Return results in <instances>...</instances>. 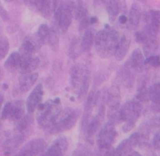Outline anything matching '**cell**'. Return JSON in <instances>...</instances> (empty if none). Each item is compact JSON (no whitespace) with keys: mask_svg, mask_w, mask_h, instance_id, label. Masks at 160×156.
<instances>
[{"mask_svg":"<svg viewBox=\"0 0 160 156\" xmlns=\"http://www.w3.org/2000/svg\"><path fill=\"white\" fill-rule=\"evenodd\" d=\"M119 37L118 33L109 27L106 29L98 31L95 36L94 41L98 56L102 58H109L114 56Z\"/></svg>","mask_w":160,"mask_h":156,"instance_id":"cell-1","label":"cell"},{"mask_svg":"<svg viewBox=\"0 0 160 156\" xmlns=\"http://www.w3.org/2000/svg\"><path fill=\"white\" fill-rule=\"evenodd\" d=\"M38 109L37 120L38 124L44 128L51 127L61 114V102L59 98L48 100L40 104Z\"/></svg>","mask_w":160,"mask_h":156,"instance_id":"cell-2","label":"cell"},{"mask_svg":"<svg viewBox=\"0 0 160 156\" xmlns=\"http://www.w3.org/2000/svg\"><path fill=\"white\" fill-rule=\"evenodd\" d=\"M143 109V105L133 99L127 101L120 109V118L122 122H125L123 126V130L125 133L129 132L134 127L136 122L141 116Z\"/></svg>","mask_w":160,"mask_h":156,"instance_id":"cell-3","label":"cell"},{"mask_svg":"<svg viewBox=\"0 0 160 156\" xmlns=\"http://www.w3.org/2000/svg\"><path fill=\"white\" fill-rule=\"evenodd\" d=\"M73 7L74 2H61L56 7L54 12V21L62 32H66L71 24Z\"/></svg>","mask_w":160,"mask_h":156,"instance_id":"cell-4","label":"cell"},{"mask_svg":"<svg viewBox=\"0 0 160 156\" xmlns=\"http://www.w3.org/2000/svg\"><path fill=\"white\" fill-rule=\"evenodd\" d=\"M79 118V111L77 109H68L62 115H59L54 124L51 126L53 133H61L70 130L75 126Z\"/></svg>","mask_w":160,"mask_h":156,"instance_id":"cell-5","label":"cell"},{"mask_svg":"<svg viewBox=\"0 0 160 156\" xmlns=\"http://www.w3.org/2000/svg\"><path fill=\"white\" fill-rule=\"evenodd\" d=\"M117 137V131L114 125L107 123L101 128L97 137V144L98 148H110Z\"/></svg>","mask_w":160,"mask_h":156,"instance_id":"cell-6","label":"cell"},{"mask_svg":"<svg viewBox=\"0 0 160 156\" xmlns=\"http://www.w3.org/2000/svg\"><path fill=\"white\" fill-rule=\"evenodd\" d=\"M59 2L51 0H30L25 2L29 7L38 11L45 18H49L52 17L56 11Z\"/></svg>","mask_w":160,"mask_h":156,"instance_id":"cell-7","label":"cell"},{"mask_svg":"<svg viewBox=\"0 0 160 156\" xmlns=\"http://www.w3.org/2000/svg\"><path fill=\"white\" fill-rule=\"evenodd\" d=\"M145 30L149 37H156L160 27V11L150 10L145 15Z\"/></svg>","mask_w":160,"mask_h":156,"instance_id":"cell-8","label":"cell"},{"mask_svg":"<svg viewBox=\"0 0 160 156\" xmlns=\"http://www.w3.org/2000/svg\"><path fill=\"white\" fill-rule=\"evenodd\" d=\"M42 98H43V86L42 84H38L28 96L27 99V109L29 113H33L35 109L41 104Z\"/></svg>","mask_w":160,"mask_h":156,"instance_id":"cell-9","label":"cell"},{"mask_svg":"<svg viewBox=\"0 0 160 156\" xmlns=\"http://www.w3.org/2000/svg\"><path fill=\"white\" fill-rule=\"evenodd\" d=\"M68 148V140L65 137H60L53 142L52 145L42 156H63Z\"/></svg>","mask_w":160,"mask_h":156,"instance_id":"cell-10","label":"cell"},{"mask_svg":"<svg viewBox=\"0 0 160 156\" xmlns=\"http://www.w3.org/2000/svg\"><path fill=\"white\" fill-rule=\"evenodd\" d=\"M105 106L102 105L100 107L99 110H98V113L92 119V120H90L88 124L87 129V136L89 139H92L94 137V136L96 134V133L98 132V128L101 126L102 123L103 121V119L105 116Z\"/></svg>","mask_w":160,"mask_h":156,"instance_id":"cell-11","label":"cell"},{"mask_svg":"<svg viewBox=\"0 0 160 156\" xmlns=\"http://www.w3.org/2000/svg\"><path fill=\"white\" fill-rule=\"evenodd\" d=\"M107 105L109 106V111H115L120 109L121 102V95L120 88L117 85H112L107 92L106 98Z\"/></svg>","mask_w":160,"mask_h":156,"instance_id":"cell-12","label":"cell"},{"mask_svg":"<svg viewBox=\"0 0 160 156\" xmlns=\"http://www.w3.org/2000/svg\"><path fill=\"white\" fill-rule=\"evenodd\" d=\"M131 45V39L126 34H123L119 37L117 47H116L114 56L118 61L123 60L127 56Z\"/></svg>","mask_w":160,"mask_h":156,"instance_id":"cell-13","label":"cell"},{"mask_svg":"<svg viewBox=\"0 0 160 156\" xmlns=\"http://www.w3.org/2000/svg\"><path fill=\"white\" fill-rule=\"evenodd\" d=\"M134 70L130 65L129 62H127L125 65L120 69L119 71V78H120V82L127 87H131L134 82Z\"/></svg>","mask_w":160,"mask_h":156,"instance_id":"cell-14","label":"cell"},{"mask_svg":"<svg viewBox=\"0 0 160 156\" xmlns=\"http://www.w3.org/2000/svg\"><path fill=\"white\" fill-rule=\"evenodd\" d=\"M95 101H96V95H95L94 92H92L88 95V97L85 108H84V114H83L82 125H81V128H82L83 131H86V129H87L88 124L89 121H90V117L91 115H92V109H93L94 105H95Z\"/></svg>","mask_w":160,"mask_h":156,"instance_id":"cell-15","label":"cell"},{"mask_svg":"<svg viewBox=\"0 0 160 156\" xmlns=\"http://www.w3.org/2000/svg\"><path fill=\"white\" fill-rule=\"evenodd\" d=\"M128 62L133 70L137 72H142L146 66L145 65V56H144L142 50L139 48H136L132 51V54H131Z\"/></svg>","mask_w":160,"mask_h":156,"instance_id":"cell-16","label":"cell"},{"mask_svg":"<svg viewBox=\"0 0 160 156\" xmlns=\"http://www.w3.org/2000/svg\"><path fill=\"white\" fill-rule=\"evenodd\" d=\"M84 66L74 65L70 69V84L73 90H79L82 81L83 73H84Z\"/></svg>","mask_w":160,"mask_h":156,"instance_id":"cell-17","label":"cell"},{"mask_svg":"<svg viewBox=\"0 0 160 156\" xmlns=\"http://www.w3.org/2000/svg\"><path fill=\"white\" fill-rule=\"evenodd\" d=\"M142 11L141 6L138 2H134L131 6L128 17V23L129 26L132 29H136L140 23L142 19Z\"/></svg>","mask_w":160,"mask_h":156,"instance_id":"cell-18","label":"cell"},{"mask_svg":"<svg viewBox=\"0 0 160 156\" xmlns=\"http://www.w3.org/2000/svg\"><path fill=\"white\" fill-rule=\"evenodd\" d=\"M45 147H46V143L45 140L43 139L38 138L31 140L29 143L27 144L23 147V149L28 151L34 156H36L40 153L43 152L44 150L45 149Z\"/></svg>","mask_w":160,"mask_h":156,"instance_id":"cell-19","label":"cell"},{"mask_svg":"<svg viewBox=\"0 0 160 156\" xmlns=\"http://www.w3.org/2000/svg\"><path fill=\"white\" fill-rule=\"evenodd\" d=\"M38 78V73H31L28 74H22L20 77V88L23 92H27L34 86Z\"/></svg>","mask_w":160,"mask_h":156,"instance_id":"cell-20","label":"cell"},{"mask_svg":"<svg viewBox=\"0 0 160 156\" xmlns=\"http://www.w3.org/2000/svg\"><path fill=\"white\" fill-rule=\"evenodd\" d=\"M59 31L60 30H59V26L54 21V23L49 27V34H48V42H47L53 51H57L59 49Z\"/></svg>","mask_w":160,"mask_h":156,"instance_id":"cell-21","label":"cell"},{"mask_svg":"<svg viewBox=\"0 0 160 156\" xmlns=\"http://www.w3.org/2000/svg\"><path fill=\"white\" fill-rule=\"evenodd\" d=\"M40 64V59L38 57L33 56L29 59L21 60V66H20V72L22 74H28L31 73L34 70L38 67Z\"/></svg>","mask_w":160,"mask_h":156,"instance_id":"cell-22","label":"cell"},{"mask_svg":"<svg viewBox=\"0 0 160 156\" xmlns=\"http://www.w3.org/2000/svg\"><path fill=\"white\" fill-rule=\"evenodd\" d=\"M11 103L12 105L9 119L17 122L24 116V105L21 101H16Z\"/></svg>","mask_w":160,"mask_h":156,"instance_id":"cell-23","label":"cell"},{"mask_svg":"<svg viewBox=\"0 0 160 156\" xmlns=\"http://www.w3.org/2000/svg\"><path fill=\"white\" fill-rule=\"evenodd\" d=\"M106 3V9H107L108 15H109V20L112 22L115 21L119 16V13L121 11L123 6V2L119 1H107Z\"/></svg>","mask_w":160,"mask_h":156,"instance_id":"cell-24","label":"cell"},{"mask_svg":"<svg viewBox=\"0 0 160 156\" xmlns=\"http://www.w3.org/2000/svg\"><path fill=\"white\" fill-rule=\"evenodd\" d=\"M89 85H90V72L87 67L84 66V73H83L82 81H81V87L78 90V98L79 100H83L85 98L88 91Z\"/></svg>","mask_w":160,"mask_h":156,"instance_id":"cell-25","label":"cell"},{"mask_svg":"<svg viewBox=\"0 0 160 156\" xmlns=\"http://www.w3.org/2000/svg\"><path fill=\"white\" fill-rule=\"evenodd\" d=\"M4 66L10 71H16L17 70H20L21 66V59L19 52L14 51L11 53L10 56L8 57L4 63Z\"/></svg>","mask_w":160,"mask_h":156,"instance_id":"cell-26","label":"cell"},{"mask_svg":"<svg viewBox=\"0 0 160 156\" xmlns=\"http://www.w3.org/2000/svg\"><path fill=\"white\" fill-rule=\"evenodd\" d=\"M36 51V47L34 46V44L31 41H25L22 45L20 46L19 54L20 56L21 60L29 59V58L33 57Z\"/></svg>","mask_w":160,"mask_h":156,"instance_id":"cell-27","label":"cell"},{"mask_svg":"<svg viewBox=\"0 0 160 156\" xmlns=\"http://www.w3.org/2000/svg\"><path fill=\"white\" fill-rule=\"evenodd\" d=\"M159 43L155 37H149L146 41L143 44V51L145 56L147 58L155 55V52L157 51Z\"/></svg>","mask_w":160,"mask_h":156,"instance_id":"cell-28","label":"cell"},{"mask_svg":"<svg viewBox=\"0 0 160 156\" xmlns=\"http://www.w3.org/2000/svg\"><path fill=\"white\" fill-rule=\"evenodd\" d=\"M95 41V35L92 30H87L83 35L81 41V47L82 51H89Z\"/></svg>","mask_w":160,"mask_h":156,"instance_id":"cell-29","label":"cell"},{"mask_svg":"<svg viewBox=\"0 0 160 156\" xmlns=\"http://www.w3.org/2000/svg\"><path fill=\"white\" fill-rule=\"evenodd\" d=\"M133 148H134V145L128 138L120 142L116 149V152L117 156H129L132 153Z\"/></svg>","mask_w":160,"mask_h":156,"instance_id":"cell-30","label":"cell"},{"mask_svg":"<svg viewBox=\"0 0 160 156\" xmlns=\"http://www.w3.org/2000/svg\"><path fill=\"white\" fill-rule=\"evenodd\" d=\"M81 51L82 50L81 47V41L78 37H74L70 42V48H69V56L71 59H75L79 57Z\"/></svg>","mask_w":160,"mask_h":156,"instance_id":"cell-31","label":"cell"},{"mask_svg":"<svg viewBox=\"0 0 160 156\" xmlns=\"http://www.w3.org/2000/svg\"><path fill=\"white\" fill-rule=\"evenodd\" d=\"M148 92V98L152 101V105L160 103V82L153 84Z\"/></svg>","mask_w":160,"mask_h":156,"instance_id":"cell-32","label":"cell"},{"mask_svg":"<svg viewBox=\"0 0 160 156\" xmlns=\"http://www.w3.org/2000/svg\"><path fill=\"white\" fill-rule=\"evenodd\" d=\"M74 17L77 20H83L88 17V9L82 2H74L73 7Z\"/></svg>","mask_w":160,"mask_h":156,"instance_id":"cell-33","label":"cell"},{"mask_svg":"<svg viewBox=\"0 0 160 156\" xmlns=\"http://www.w3.org/2000/svg\"><path fill=\"white\" fill-rule=\"evenodd\" d=\"M17 129L20 132H25L33 123V117L30 115H24L23 118L17 122Z\"/></svg>","mask_w":160,"mask_h":156,"instance_id":"cell-34","label":"cell"},{"mask_svg":"<svg viewBox=\"0 0 160 156\" xmlns=\"http://www.w3.org/2000/svg\"><path fill=\"white\" fill-rule=\"evenodd\" d=\"M48 34H49V27H48V25L45 23L41 24L37 33L38 40L40 42L41 45L45 43V42H48Z\"/></svg>","mask_w":160,"mask_h":156,"instance_id":"cell-35","label":"cell"},{"mask_svg":"<svg viewBox=\"0 0 160 156\" xmlns=\"http://www.w3.org/2000/svg\"><path fill=\"white\" fill-rule=\"evenodd\" d=\"M148 98V90H147L146 85L143 84L138 87V91L135 95V98H134V100H135L136 101H138V103H140L142 105H143L144 103L147 101Z\"/></svg>","mask_w":160,"mask_h":156,"instance_id":"cell-36","label":"cell"},{"mask_svg":"<svg viewBox=\"0 0 160 156\" xmlns=\"http://www.w3.org/2000/svg\"><path fill=\"white\" fill-rule=\"evenodd\" d=\"M9 42L6 36L0 37V60H2L6 58L9 52Z\"/></svg>","mask_w":160,"mask_h":156,"instance_id":"cell-37","label":"cell"},{"mask_svg":"<svg viewBox=\"0 0 160 156\" xmlns=\"http://www.w3.org/2000/svg\"><path fill=\"white\" fill-rule=\"evenodd\" d=\"M95 156H117V154L116 150L110 147L106 148H98L95 152Z\"/></svg>","mask_w":160,"mask_h":156,"instance_id":"cell-38","label":"cell"},{"mask_svg":"<svg viewBox=\"0 0 160 156\" xmlns=\"http://www.w3.org/2000/svg\"><path fill=\"white\" fill-rule=\"evenodd\" d=\"M145 65H149L155 68L160 67V57L157 55H153L145 59Z\"/></svg>","mask_w":160,"mask_h":156,"instance_id":"cell-39","label":"cell"},{"mask_svg":"<svg viewBox=\"0 0 160 156\" xmlns=\"http://www.w3.org/2000/svg\"><path fill=\"white\" fill-rule=\"evenodd\" d=\"M135 36V40L138 43L144 44L147 41V39L149 37V36L147 34V33L145 31H137L134 34Z\"/></svg>","mask_w":160,"mask_h":156,"instance_id":"cell-40","label":"cell"},{"mask_svg":"<svg viewBox=\"0 0 160 156\" xmlns=\"http://www.w3.org/2000/svg\"><path fill=\"white\" fill-rule=\"evenodd\" d=\"M11 105H12V103L11 102H7L5 106L3 107L2 111V119H9V115H10L11 112Z\"/></svg>","mask_w":160,"mask_h":156,"instance_id":"cell-41","label":"cell"},{"mask_svg":"<svg viewBox=\"0 0 160 156\" xmlns=\"http://www.w3.org/2000/svg\"><path fill=\"white\" fill-rule=\"evenodd\" d=\"M71 156H89V154L88 150L85 148L81 146L75 149L72 153Z\"/></svg>","mask_w":160,"mask_h":156,"instance_id":"cell-42","label":"cell"},{"mask_svg":"<svg viewBox=\"0 0 160 156\" xmlns=\"http://www.w3.org/2000/svg\"><path fill=\"white\" fill-rule=\"evenodd\" d=\"M152 145L156 150H160V132L156 133L153 137Z\"/></svg>","mask_w":160,"mask_h":156,"instance_id":"cell-43","label":"cell"},{"mask_svg":"<svg viewBox=\"0 0 160 156\" xmlns=\"http://www.w3.org/2000/svg\"><path fill=\"white\" fill-rule=\"evenodd\" d=\"M0 17L4 21H8L9 20V15L6 9L3 7L2 5L0 3Z\"/></svg>","mask_w":160,"mask_h":156,"instance_id":"cell-44","label":"cell"},{"mask_svg":"<svg viewBox=\"0 0 160 156\" xmlns=\"http://www.w3.org/2000/svg\"><path fill=\"white\" fill-rule=\"evenodd\" d=\"M89 23H90V19H88V17H86V18L81 20V23H80V29H81V31L85 29Z\"/></svg>","mask_w":160,"mask_h":156,"instance_id":"cell-45","label":"cell"},{"mask_svg":"<svg viewBox=\"0 0 160 156\" xmlns=\"http://www.w3.org/2000/svg\"><path fill=\"white\" fill-rule=\"evenodd\" d=\"M119 23H120V24L123 25V24H126L128 22V17H127L125 14H122V15H120V17H119Z\"/></svg>","mask_w":160,"mask_h":156,"instance_id":"cell-46","label":"cell"},{"mask_svg":"<svg viewBox=\"0 0 160 156\" xmlns=\"http://www.w3.org/2000/svg\"><path fill=\"white\" fill-rule=\"evenodd\" d=\"M16 156H34V155L31 154V153H29L28 151H26V150H24L23 148V149H22L21 151H20Z\"/></svg>","mask_w":160,"mask_h":156,"instance_id":"cell-47","label":"cell"},{"mask_svg":"<svg viewBox=\"0 0 160 156\" xmlns=\"http://www.w3.org/2000/svg\"><path fill=\"white\" fill-rule=\"evenodd\" d=\"M152 109L153 111L155 112H160V103L159 104H152Z\"/></svg>","mask_w":160,"mask_h":156,"instance_id":"cell-48","label":"cell"},{"mask_svg":"<svg viewBox=\"0 0 160 156\" xmlns=\"http://www.w3.org/2000/svg\"><path fill=\"white\" fill-rule=\"evenodd\" d=\"M98 22V20H97L96 17H92V18L90 19V23H95Z\"/></svg>","mask_w":160,"mask_h":156,"instance_id":"cell-49","label":"cell"},{"mask_svg":"<svg viewBox=\"0 0 160 156\" xmlns=\"http://www.w3.org/2000/svg\"><path fill=\"white\" fill-rule=\"evenodd\" d=\"M129 156H142V155L141 154H139L138 152H137V151H134V152L131 153Z\"/></svg>","mask_w":160,"mask_h":156,"instance_id":"cell-50","label":"cell"},{"mask_svg":"<svg viewBox=\"0 0 160 156\" xmlns=\"http://www.w3.org/2000/svg\"><path fill=\"white\" fill-rule=\"evenodd\" d=\"M3 100H4V98H3V96L1 95V94H0V109H1L2 105V103H3Z\"/></svg>","mask_w":160,"mask_h":156,"instance_id":"cell-51","label":"cell"}]
</instances>
